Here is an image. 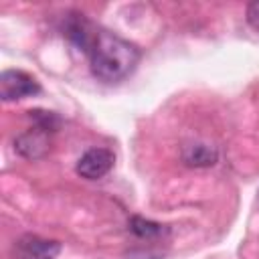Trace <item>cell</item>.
I'll use <instances>...</instances> for the list:
<instances>
[{"label": "cell", "mask_w": 259, "mask_h": 259, "mask_svg": "<svg viewBox=\"0 0 259 259\" xmlns=\"http://www.w3.org/2000/svg\"><path fill=\"white\" fill-rule=\"evenodd\" d=\"M140 63V49L107 30L97 32L89 49L91 73L103 83H117L134 73Z\"/></svg>", "instance_id": "obj_1"}, {"label": "cell", "mask_w": 259, "mask_h": 259, "mask_svg": "<svg viewBox=\"0 0 259 259\" xmlns=\"http://www.w3.org/2000/svg\"><path fill=\"white\" fill-rule=\"evenodd\" d=\"M40 91V85L34 77H30L24 71L8 69L0 75V99L2 101H18L30 95H36Z\"/></svg>", "instance_id": "obj_2"}, {"label": "cell", "mask_w": 259, "mask_h": 259, "mask_svg": "<svg viewBox=\"0 0 259 259\" xmlns=\"http://www.w3.org/2000/svg\"><path fill=\"white\" fill-rule=\"evenodd\" d=\"M61 243L55 239H42L36 235L20 237L12 247V259H57Z\"/></svg>", "instance_id": "obj_3"}, {"label": "cell", "mask_w": 259, "mask_h": 259, "mask_svg": "<svg viewBox=\"0 0 259 259\" xmlns=\"http://www.w3.org/2000/svg\"><path fill=\"white\" fill-rule=\"evenodd\" d=\"M115 156L107 148H91L77 160V174L85 180H99L113 168Z\"/></svg>", "instance_id": "obj_4"}, {"label": "cell", "mask_w": 259, "mask_h": 259, "mask_svg": "<svg viewBox=\"0 0 259 259\" xmlns=\"http://www.w3.org/2000/svg\"><path fill=\"white\" fill-rule=\"evenodd\" d=\"M49 148H51L49 134L38 127H30V130L22 132L20 136H16V140H14V150L26 160H38V158L47 156Z\"/></svg>", "instance_id": "obj_5"}, {"label": "cell", "mask_w": 259, "mask_h": 259, "mask_svg": "<svg viewBox=\"0 0 259 259\" xmlns=\"http://www.w3.org/2000/svg\"><path fill=\"white\" fill-rule=\"evenodd\" d=\"M219 160V152L217 148L208 146V144H188L182 148V162L186 166L192 168H208L214 166Z\"/></svg>", "instance_id": "obj_6"}, {"label": "cell", "mask_w": 259, "mask_h": 259, "mask_svg": "<svg viewBox=\"0 0 259 259\" xmlns=\"http://www.w3.org/2000/svg\"><path fill=\"white\" fill-rule=\"evenodd\" d=\"M130 229L134 235H138L140 239H156V237H162L166 233V229L160 225V223H154V221H148L144 217H132L130 219Z\"/></svg>", "instance_id": "obj_7"}, {"label": "cell", "mask_w": 259, "mask_h": 259, "mask_svg": "<svg viewBox=\"0 0 259 259\" xmlns=\"http://www.w3.org/2000/svg\"><path fill=\"white\" fill-rule=\"evenodd\" d=\"M28 113H30V117H32V121H34V127H38V130H42V132H47V134L57 132V130H59V125H61L59 115H57V113H53V111L34 109V111H28Z\"/></svg>", "instance_id": "obj_8"}, {"label": "cell", "mask_w": 259, "mask_h": 259, "mask_svg": "<svg viewBox=\"0 0 259 259\" xmlns=\"http://www.w3.org/2000/svg\"><path fill=\"white\" fill-rule=\"evenodd\" d=\"M247 22L253 30L259 32V0L247 4Z\"/></svg>", "instance_id": "obj_9"}]
</instances>
